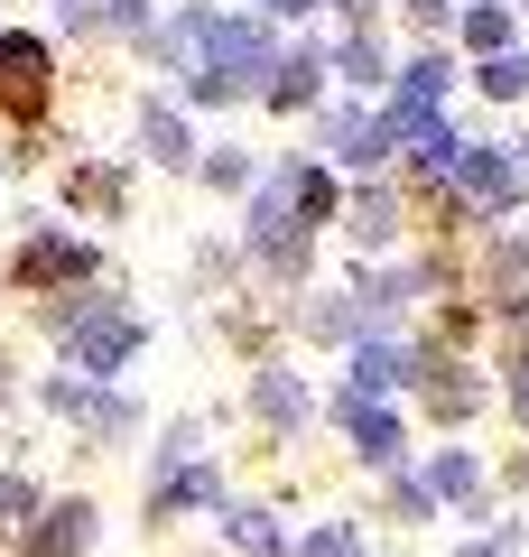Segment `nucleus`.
Masks as SVG:
<instances>
[{
  "mask_svg": "<svg viewBox=\"0 0 529 557\" xmlns=\"http://www.w3.org/2000/svg\"><path fill=\"white\" fill-rule=\"evenodd\" d=\"M196 47H205L196 75H214V94H242L251 75H270V38H260L251 20H205L196 10Z\"/></svg>",
  "mask_w": 529,
  "mask_h": 557,
  "instance_id": "nucleus-1",
  "label": "nucleus"
},
{
  "mask_svg": "<svg viewBox=\"0 0 529 557\" xmlns=\"http://www.w3.org/2000/svg\"><path fill=\"white\" fill-rule=\"evenodd\" d=\"M251 242L279 260V270H297V196H288V177L260 186V205H251Z\"/></svg>",
  "mask_w": 529,
  "mask_h": 557,
  "instance_id": "nucleus-2",
  "label": "nucleus"
},
{
  "mask_svg": "<svg viewBox=\"0 0 529 557\" xmlns=\"http://www.w3.org/2000/svg\"><path fill=\"white\" fill-rule=\"evenodd\" d=\"M20 278H28V288H47V278H94V251H84V242H28Z\"/></svg>",
  "mask_w": 529,
  "mask_h": 557,
  "instance_id": "nucleus-3",
  "label": "nucleus"
},
{
  "mask_svg": "<svg viewBox=\"0 0 529 557\" xmlns=\"http://www.w3.org/2000/svg\"><path fill=\"white\" fill-rule=\"evenodd\" d=\"M131 344H139V325H131V317H84V325H75V354L94 362V372H112Z\"/></svg>",
  "mask_w": 529,
  "mask_h": 557,
  "instance_id": "nucleus-4",
  "label": "nucleus"
},
{
  "mask_svg": "<svg viewBox=\"0 0 529 557\" xmlns=\"http://www.w3.org/2000/svg\"><path fill=\"white\" fill-rule=\"evenodd\" d=\"M455 186H465L473 205H502L510 196V168L492 159V149H455Z\"/></svg>",
  "mask_w": 529,
  "mask_h": 557,
  "instance_id": "nucleus-5",
  "label": "nucleus"
},
{
  "mask_svg": "<svg viewBox=\"0 0 529 557\" xmlns=\"http://www.w3.org/2000/svg\"><path fill=\"white\" fill-rule=\"evenodd\" d=\"M344 418H353V437H362V456H372V465L399 456V418H381L372 399H344Z\"/></svg>",
  "mask_w": 529,
  "mask_h": 557,
  "instance_id": "nucleus-6",
  "label": "nucleus"
},
{
  "mask_svg": "<svg viewBox=\"0 0 529 557\" xmlns=\"http://www.w3.org/2000/svg\"><path fill=\"white\" fill-rule=\"evenodd\" d=\"M418 354H399V344H362V362H353V391H391V381H409Z\"/></svg>",
  "mask_w": 529,
  "mask_h": 557,
  "instance_id": "nucleus-7",
  "label": "nucleus"
},
{
  "mask_svg": "<svg viewBox=\"0 0 529 557\" xmlns=\"http://www.w3.org/2000/svg\"><path fill=\"white\" fill-rule=\"evenodd\" d=\"M139 131H149V149H158V159H168V168L186 159V149H196V139H186V121H176L168 102H149V112H139Z\"/></svg>",
  "mask_w": 529,
  "mask_h": 557,
  "instance_id": "nucleus-8",
  "label": "nucleus"
},
{
  "mask_svg": "<svg viewBox=\"0 0 529 557\" xmlns=\"http://www.w3.org/2000/svg\"><path fill=\"white\" fill-rule=\"evenodd\" d=\"M316 75H325L316 57H288V65H279V84H270V102H307V94H316Z\"/></svg>",
  "mask_w": 529,
  "mask_h": 557,
  "instance_id": "nucleus-9",
  "label": "nucleus"
},
{
  "mask_svg": "<svg viewBox=\"0 0 529 557\" xmlns=\"http://www.w3.org/2000/svg\"><path fill=\"white\" fill-rule=\"evenodd\" d=\"M288 196H297V214H307V223L334 214V177H316V168H307V177H288Z\"/></svg>",
  "mask_w": 529,
  "mask_h": 557,
  "instance_id": "nucleus-10",
  "label": "nucleus"
},
{
  "mask_svg": "<svg viewBox=\"0 0 529 557\" xmlns=\"http://www.w3.org/2000/svg\"><path fill=\"white\" fill-rule=\"evenodd\" d=\"M465 38L483 47V57H502V38H510V20H502V10H492V0H483V10H473V20H465Z\"/></svg>",
  "mask_w": 529,
  "mask_h": 557,
  "instance_id": "nucleus-11",
  "label": "nucleus"
},
{
  "mask_svg": "<svg viewBox=\"0 0 529 557\" xmlns=\"http://www.w3.org/2000/svg\"><path fill=\"white\" fill-rule=\"evenodd\" d=\"M483 94H529V57H492L483 65Z\"/></svg>",
  "mask_w": 529,
  "mask_h": 557,
  "instance_id": "nucleus-12",
  "label": "nucleus"
},
{
  "mask_svg": "<svg viewBox=\"0 0 529 557\" xmlns=\"http://www.w3.org/2000/svg\"><path fill=\"white\" fill-rule=\"evenodd\" d=\"M260 409H270V418H307V399H297V381H260Z\"/></svg>",
  "mask_w": 529,
  "mask_h": 557,
  "instance_id": "nucleus-13",
  "label": "nucleus"
},
{
  "mask_svg": "<svg viewBox=\"0 0 529 557\" xmlns=\"http://www.w3.org/2000/svg\"><path fill=\"white\" fill-rule=\"evenodd\" d=\"M428 493H473V456H436V474H428Z\"/></svg>",
  "mask_w": 529,
  "mask_h": 557,
  "instance_id": "nucleus-14",
  "label": "nucleus"
},
{
  "mask_svg": "<svg viewBox=\"0 0 529 557\" xmlns=\"http://www.w3.org/2000/svg\"><path fill=\"white\" fill-rule=\"evenodd\" d=\"M84 548V511H57V530H47V557H75Z\"/></svg>",
  "mask_w": 529,
  "mask_h": 557,
  "instance_id": "nucleus-15",
  "label": "nucleus"
},
{
  "mask_svg": "<svg viewBox=\"0 0 529 557\" xmlns=\"http://www.w3.org/2000/svg\"><path fill=\"white\" fill-rule=\"evenodd\" d=\"M233 539H242V548H279V530L260 511H233Z\"/></svg>",
  "mask_w": 529,
  "mask_h": 557,
  "instance_id": "nucleus-16",
  "label": "nucleus"
},
{
  "mask_svg": "<svg viewBox=\"0 0 529 557\" xmlns=\"http://www.w3.org/2000/svg\"><path fill=\"white\" fill-rule=\"evenodd\" d=\"M102 20H112V28H139V20H149V0H102Z\"/></svg>",
  "mask_w": 529,
  "mask_h": 557,
  "instance_id": "nucleus-17",
  "label": "nucleus"
},
{
  "mask_svg": "<svg viewBox=\"0 0 529 557\" xmlns=\"http://www.w3.org/2000/svg\"><path fill=\"white\" fill-rule=\"evenodd\" d=\"M307 557H353V539H344V530H316V539H307Z\"/></svg>",
  "mask_w": 529,
  "mask_h": 557,
  "instance_id": "nucleus-18",
  "label": "nucleus"
},
{
  "mask_svg": "<svg viewBox=\"0 0 529 557\" xmlns=\"http://www.w3.org/2000/svg\"><path fill=\"white\" fill-rule=\"evenodd\" d=\"M520 418H529V362H520Z\"/></svg>",
  "mask_w": 529,
  "mask_h": 557,
  "instance_id": "nucleus-19",
  "label": "nucleus"
},
{
  "mask_svg": "<svg viewBox=\"0 0 529 557\" xmlns=\"http://www.w3.org/2000/svg\"><path fill=\"white\" fill-rule=\"evenodd\" d=\"M270 10H316V0H270Z\"/></svg>",
  "mask_w": 529,
  "mask_h": 557,
  "instance_id": "nucleus-20",
  "label": "nucleus"
},
{
  "mask_svg": "<svg viewBox=\"0 0 529 557\" xmlns=\"http://www.w3.org/2000/svg\"><path fill=\"white\" fill-rule=\"evenodd\" d=\"M465 557H502V548H465Z\"/></svg>",
  "mask_w": 529,
  "mask_h": 557,
  "instance_id": "nucleus-21",
  "label": "nucleus"
}]
</instances>
